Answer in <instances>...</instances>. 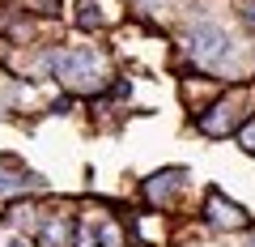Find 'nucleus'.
<instances>
[{"label":"nucleus","mask_w":255,"mask_h":247,"mask_svg":"<svg viewBox=\"0 0 255 247\" xmlns=\"http://www.w3.org/2000/svg\"><path fill=\"white\" fill-rule=\"evenodd\" d=\"M255 115V81H243V85H230L221 90L209 107L196 115V128L204 137H238V132L251 124Z\"/></svg>","instance_id":"1"},{"label":"nucleus","mask_w":255,"mask_h":247,"mask_svg":"<svg viewBox=\"0 0 255 247\" xmlns=\"http://www.w3.org/2000/svg\"><path fill=\"white\" fill-rule=\"evenodd\" d=\"M51 73L68 94H98L107 85V64L94 47H55L51 51Z\"/></svg>","instance_id":"2"},{"label":"nucleus","mask_w":255,"mask_h":247,"mask_svg":"<svg viewBox=\"0 0 255 247\" xmlns=\"http://www.w3.org/2000/svg\"><path fill=\"white\" fill-rule=\"evenodd\" d=\"M183 51H187V60L196 68H226L234 60V38L213 21H196L183 34Z\"/></svg>","instance_id":"3"},{"label":"nucleus","mask_w":255,"mask_h":247,"mask_svg":"<svg viewBox=\"0 0 255 247\" xmlns=\"http://www.w3.org/2000/svg\"><path fill=\"white\" fill-rule=\"evenodd\" d=\"M204 222H209L213 230H221V235H230V230H247L251 226V213H247L243 205H234L226 192L209 188V196H204Z\"/></svg>","instance_id":"4"},{"label":"nucleus","mask_w":255,"mask_h":247,"mask_svg":"<svg viewBox=\"0 0 255 247\" xmlns=\"http://www.w3.org/2000/svg\"><path fill=\"white\" fill-rule=\"evenodd\" d=\"M183 188H187V171H183V166H166V171L149 175L140 192H145V201L153 205V209H170Z\"/></svg>","instance_id":"5"},{"label":"nucleus","mask_w":255,"mask_h":247,"mask_svg":"<svg viewBox=\"0 0 255 247\" xmlns=\"http://www.w3.org/2000/svg\"><path fill=\"white\" fill-rule=\"evenodd\" d=\"M38 188H43V179L34 171H21L17 162L0 158V201H17L26 192H38Z\"/></svg>","instance_id":"6"},{"label":"nucleus","mask_w":255,"mask_h":247,"mask_svg":"<svg viewBox=\"0 0 255 247\" xmlns=\"http://www.w3.org/2000/svg\"><path fill=\"white\" fill-rule=\"evenodd\" d=\"M73 239H77V226L68 213H51L38 226V247H73Z\"/></svg>","instance_id":"7"},{"label":"nucleus","mask_w":255,"mask_h":247,"mask_svg":"<svg viewBox=\"0 0 255 247\" xmlns=\"http://www.w3.org/2000/svg\"><path fill=\"white\" fill-rule=\"evenodd\" d=\"M77 4H81V9H77L73 17H77L81 30H102V26H107V17L98 13V0H77Z\"/></svg>","instance_id":"8"},{"label":"nucleus","mask_w":255,"mask_h":247,"mask_svg":"<svg viewBox=\"0 0 255 247\" xmlns=\"http://www.w3.org/2000/svg\"><path fill=\"white\" fill-rule=\"evenodd\" d=\"M243 21H247V30L255 34V0H243Z\"/></svg>","instance_id":"9"},{"label":"nucleus","mask_w":255,"mask_h":247,"mask_svg":"<svg viewBox=\"0 0 255 247\" xmlns=\"http://www.w3.org/2000/svg\"><path fill=\"white\" fill-rule=\"evenodd\" d=\"M4 247H30V243H26V239H9V243H4Z\"/></svg>","instance_id":"10"},{"label":"nucleus","mask_w":255,"mask_h":247,"mask_svg":"<svg viewBox=\"0 0 255 247\" xmlns=\"http://www.w3.org/2000/svg\"><path fill=\"white\" fill-rule=\"evenodd\" d=\"M247 247H255V239H251V243H247Z\"/></svg>","instance_id":"11"}]
</instances>
